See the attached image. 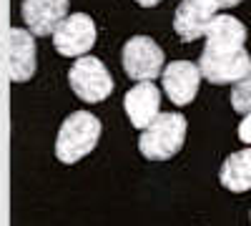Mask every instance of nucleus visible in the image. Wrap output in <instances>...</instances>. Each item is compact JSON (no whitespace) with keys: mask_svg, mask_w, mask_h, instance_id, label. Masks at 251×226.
I'll use <instances>...</instances> for the list:
<instances>
[{"mask_svg":"<svg viewBox=\"0 0 251 226\" xmlns=\"http://www.w3.org/2000/svg\"><path fill=\"white\" fill-rule=\"evenodd\" d=\"M239 138L244 143H251V111L244 116V121L239 123Z\"/></svg>","mask_w":251,"mask_h":226,"instance_id":"4468645a","label":"nucleus"},{"mask_svg":"<svg viewBox=\"0 0 251 226\" xmlns=\"http://www.w3.org/2000/svg\"><path fill=\"white\" fill-rule=\"evenodd\" d=\"M100 138V121L88 111L71 113L58 131L55 138V156L63 163H75L88 156Z\"/></svg>","mask_w":251,"mask_h":226,"instance_id":"7ed1b4c3","label":"nucleus"},{"mask_svg":"<svg viewBox=\"0 0 251 226\" xmlns=\"http://www.w3.org/2000/svg\"><path fill=\"white\" fill-rule=\"evenodd\" d=\"M138 5H143V8H153V5H158L161 0H136Z\"/></svg>","mask_w":251,"mask_h":226,"instance_id":"2eb2a0df","label":"nucleus"},{"mask_svg":"<svg viewBox=\"0 0 251 226\" xmlns=\"http://www.w3.org/2000/svg\"><path fill=\"white\" fill-rule=\"evenodd\" d=\"M231 106L236 113H249L251 111V68L246 71V75L234 83L231 91Z\"/></svg>","mask_w":251,"mask_h":226,"instance_id":"ddd939ff","label":"nucleus"},{"mask_svg":"<svg viewBox=\"0 0 251 226\" xmlns=\"http://www.w3.org/2000/svg\"><path fill=\"white\" fill-rule=\"evenodd\" d=\"M221 183L234 194H244L251 189V149L236 151L224 161Z\"/></svg>","mask_w":251,"mask_h":226,"instance_id":"f8f14e48","label":"nucleus"},{"mask_svg":"<svg viewBox=\"0 0 251 226\" xmlns=\"http://www.w3.org/2000/svg\"><path fill=\"white\" fill-rule=\"evenodd\" d=\"M126 113H128L131 123L141 131L161 113V91L151 83V80H141L128 93H126Z\"/></svg>","mask_w":251,"mask_h":226,"instance_id":"9d476101","label":"nucleus"},{"mask_svg":"<svg viewBox=\"0 0 251 226\" xmlns=\"http://www.w3.org/2000/svg\"><path fill=\"white\" fill-rule=\"evenodd\" d=\"M68 13V0H23V18L33 35H53Z\"/></svg>","mask_w":251,"mask_h":226,"instance_id":"9b49d317","label":"nucleus"},{"mask_svg":"<svg viewBox=\"0 0 251 226\" xmlns=\"http://www.w3.org/2000/svg\"><path fill=\"white\" fill-rule=\"evenodd\" d=\"M96 43V23L86 13L66 15L53 30V46L66 58H80L86 55Z\"/></svg>","mask_w":251,"mask_h":226,"instance_id":"423d86ee","label":"nucleus"},{"mask_svg":"<svg viewBox=\"0 0 251 226\" xmlns=\"http://www.w3.org/2000/svg\"><path fill=\"white\" fill-rule=\"evenodd\" d=\"M246 28L234 15H216L206 28V46L199 71L208 83H236L251 68V58L244 48Z\"/></svg>","mask_w":251,"mask_h":226,"instance_id":"f257e3e1","label":"nucleus"},{"mask_svg":"<svg viewBox=\"0 0 251 226\" xmlns=\"http://www.w3.org/2000/svg\"><path fill=\"white\" fill-rule=\"evenodd\" d=\"M161 80H163V91L169 93V98L176 106H186L191 103L199 93V83H201V71L191 60H174L161 71Z\"/></svg>","mask_w":251,"mask_h":226,"instance_id":"6e6552de","label":"nucleus"},{"mask_svg":"<svg viewBox=\"0 0 251 226\" xmlns=\"http://www.w3.org/2000/svg\"><path fill=\"white\" fill-rule=\"evenodd\" d=\"M68 80L73 93L83 98L86 103H100L113 91V78L108 68L93 55H80L68 73Z\"/></svg>","mask_w":251,"mask_h":226,"instance_id":"20e7f679","label":"nucleus"},{"mask_svg":"<svg viewBox=\"0 0 251 226\" xmlns=\"http://www.w3.org/2000/svg\"><path fill=\"white\" fill-rule=\"evenodd\" d=\"M163 50L149 35H133L123 46V68L133 80H153L161 75Z\"/></svg>","mask_w":251,"mask_h":226,"instance_id":"0eeeda50","label":"nucleus"},{"mask_svg":"<svg viewBox=\"0 0 251 226\" xmlns=\"http://www.w3.org/2000/svg\"><path fill=\"white\" fill-rule=\"evenodd\" d=\"M186 141V118L181 113H158L138 138V149L149 161L174 158Z\"/></svg>","mask_w":251,"mask_h":226,"instance_id":"f03ea898","label":"nucleus"},{"mask_svg":"<svg viewBox=\"0 0 251 226\" xmlns=\"http://www.w3.org/2000/svg\"><path fill=\"white\" fill-rule=\"evenodd\" d=\"M239 3L241 0H181L174 15V30L186 43L199 40L201 35H206V28L216 18V10L234 8Z\"/></svg>","mask_w":251,"mask_h":226,"instance_id":"39448f33","label":"nucleus"},{"mask_svg":"<svg viewBox=\"0 0 251 226\" xmlns=\"http://www.w3.org/2000/svg\"><path fill=\"white\" fill-rule=\"evenodd\" d=\"M8 68L15 83H25L35 73V40L23 28H10L8 33Z\"/></svg>","mask_w":251,"mask_h":226,"instance_id":"1a4fd4ad","label":"nucleus"}]
</instances>
